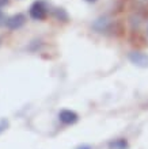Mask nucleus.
<instances>
[{"instance_id": "obj_8", "label": "nucleus", "mask_w": 148, "mask_h": 149, "mask_svg": "<svg viewBox=\"0 0 148 149\" xmlns=\"http://www.w3.org/2000/svg\"><path fill=\"white\" fill-rule=\"evenodd\" d=\"M6 127H7V121H1L0 122V133H1Z\"/></svg>"}, {"instance_id": "obj_7", "label": "nucleus", "mask_w": 148, "mask_h": 149, "mask_svg": "<svg viewBox=\"0 0 148 149\" xmlns=\"http://www.w3.org/2000/svg\"><path fill=\"white\" fill-rule=\"evenodd\" d=\"M135 3L140 7H144V6H148V0H135Z\"/></svg>"}, {"instance_id": "obj_3", "label": "nucleus", "mask_w": 148, "mask_h": 149, "mask_svg": "<svg viewBox=\"0 0 148 149\" xmlns=\"http://www.w3.org/2000/svg\"><path fill=\"white\" fill-rule=\"evenodd\" d=\"M25 22H26V16L23 14H16V15H12L11 18H8L6 22V26L10 30H18L23 26Z\"/></svg>"}, {"instance_id": "obj_10", "label": "nucleus", "mask_w": 148, "mask_h": 149, "mask_svg": "<svg viewBox=\"0 0 148 149\" xmlns=\"http://www.w3.org/2000/svg\"><path fill=\"white\" fill-rule=\"evenodd\" d=\"M86 1H88V3H94V1H97V0H86Z\"/></svg>"}, {"instance_id": "obj_11", "label": "nucleus", "mask_w": 148, "mask_h": 149, "mask_svg": "<svg viewBox=\"0 0 148 149\" xmlns=\"http://www.w3.org/2000/svg\"><path fill=\"white\" fill-rule=\"evenodd\" d=\"M79 149H90L88 146H82V148H79Z\"/></svg>"}, {"instance_id": "obj_2", "label": "nucleus", "mask_w": 148, "mask_h": 149, "mask_svg": "<svg viewBox=\"0 0 148 149\" xmlns=\"http://www.w3.org/2000/svg\"><path fill=\"white\" fill-rule=\"evenodd\" d=\"M129 60H130V63L135 64L136 67H140V68L148 67V54H145V53L132 52V53L129 54Z\"/></svg>"}, {"instance_id": "obj_6", "label": "nucleus", "mask_w": 148, "mask_h": 149, "mask_svg": "<svg viewBox=\"0 0 148 149\" xmlns=\"http://www.w3.org/2000/svg\"><path fill=\"white\" fill-rule=\"evenodd\" d=\"M6 22H7V18H6V15L3 14V11L0 10V26L6 24Z\"/></svg>"}, {"instance_id": "obj_5", "label": "nucleus", "mask_w": 148, "mask_h": 149, "mask_svg": "<svg viewBox=\"0 0 148 149\" xmlns=\"http://www.w3.org/2000/svg\"><path fill=\"white\" fill-rule=\"evenodd\" d=\"M109 148L110 149H126L128 148V142L120 138V140H114L109 144Z\"/></svg>"}, {"instance_id": "obj_1", "label": "nucleus", "mask_w": 148, "mask_h": 149, "mask_svg": "<svg viewBox=\"0 0 148 149\" xmlns=\"http://www.w3.org/2000/svg\"><path fill=\"white\" fill-rule=\"evenodd\" d=\"M30 16L35 20H42L46 16V7L42 1H35L30 7Z\"/></svg>"}, {"instance_id": "obj_9", "label": "nucleus", "mask_w": 148, "mask_h": 149, "mask_svg": "<svg viewBox=\"0 0 148 149\" xmlns=\"http://www.w3.org/2000/svg\"><path fill=\"white\" fill-rule=\"evenodd\" d=\"M7 3H8V0H0V7H3V6H6Z\"/></svg>"}, {"instance_id": "obj_4", "label": "nucleus", "mask_w": 148, "mask_h": 149, "mask_svg": "<svg viewBox=\"0 0 148 149\" xmlns=\"http://www.w3.org/2000/svg\"><path fill=\"white\" fill-rule=\"evenodd\" d=\"M59 118H60V121L62 123H65V125H72V123H75L79 119L78 114L71 110H61L59 114Z\"/></svg>"}]
</instances>
